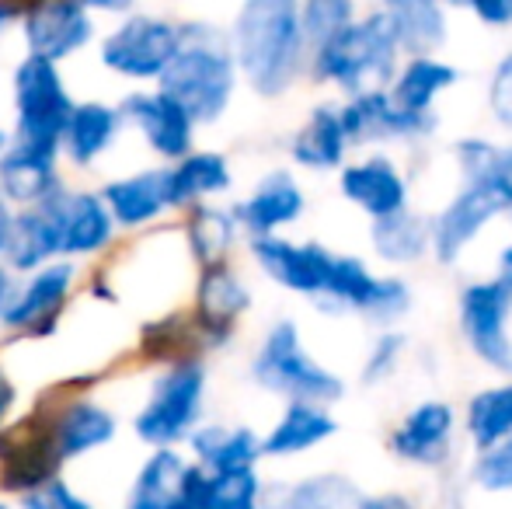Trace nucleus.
Segmentation results:
<instances>
[{
  "label": "nucleus",
  "mask_w": 512,
  "mask_h": 509,
  "mask_svg": "<svg viewBox=\"0 0 512 509\" xmlns=\"http://www.w3.org/2000/svg\"><path fill=\"white\" fill-rule=\"evenodd\" d=\"M335 189L366 220L391 217V213L415 206L408 168L387 150H359L356 157H349L335 171Z\"/></svg>",
  "instance_id": "obj_14"
},
{
  "label": "nucleus",
  "mask_w": 512,
  "mask_h": 509,
  "mask_svg": "<svg viewBox=\"0 0 512 509\" xmlns=\"http://www.w3.org/2000/svg\"><path fill=\"white\" fill-rule=\"evenodd\" d=\"M460 412L446 398H422L387 429V454L415 471H446L457 461Z\"/></svg>",
  "instance_id": "obj_12"
},
{
  "label": "nucleus",
  "mask_w": 512,
  "mask_h": 509,
  "mask_svg": "<svg viewBox=\"0 0 512 509\" xmlns=\"http://www.w3.org/2000/svg\"><path fill=\"white\" fill-rule=\"evenodd\" d=\"M499 220H512V199L492 175L457 182L450 199L429 213V258L443 269H457Z\"/></svg>",
  "instance_id": "obj_6"
},
{
  "label": "nucleus",
  "mask_w": 512,
  "mask_h": 509,
  "mask_svg": "<svg viewBox=\"0 0 512 509\" xmlns=\"http://www.w3.org/2000/svg\"><path fill=\"white\" fill-rule=\"evenodd\" d=\"M182 234H185V252L196 258V265L223 262V258L234 255V248L244 241L230 203H220V199H216V203L192 206Z\"/></svg>",
  "instance_id": "obj_36"
},
{
  "label": "nucleus",
  "mask_w": 512,
  "mask_h": 509,
  "mask_svg": "<svg viewBox=\"0 0 512 509\" xmlns=\"http://www.w3.org/2000/svg\"><path fill=\"white\" fill-rule=\"evenodd\" d=\"M14 206H11V199L0 192V258H4V248H7V241H11V227H14Z\"/></svg>",
  "instance_id": "obj_52"
},
{
  "label": "nucleus",
  "mask_w": 512,
  "mask_h": 509,
  "mask_svg": "<svg viewBox=\"0 0 512 509\" xmlns=\"http://www.w3.org/2000/svg\"><path fill=\"white\" fill-rule=\"evenodd\" d=\"M446 11H464V0H439Z\"/></svg>",
  "instance_id": "obj_55"
},
{
  "label": "nucleus",
  "mask_w": 512,
  "mask_h": 509,
  "mask_svg": "<svg viewBox=\"0 0 512 509\" xmlns=\"http://www.w3.org/2000/svg\"><path fill=\"white\" fill-rule=\"evenodd\" d=\"M18 35L28 56L67 63L98 39V21L74 0H35L18 18Z\"/></svg>",
  "instance_id": "obj_16"
},
{
  "label": "nucleus",
  "mask_w": 512,
  "mask_h": 509,
  "mask_svg": "<svg viewBox=\"0 0 512 509\" xmlns=\"http://www.w3.org/2000/svg\"><path fill=\"white\" fill-rule=\"evenodd\" d=\"M248 255L272 286H279L290 297H304L310 304H317L324 283H328L335 248L314 238L297 241L290 234H272V238L248 241Z\"/></svg>",
  "instance_id": "obj_15"
},
{
  "label": "nucleus",
  "mask_w": 512,
  "mask_h": 509,
  "mask_svg": "<svg viewBox=\"0 0 512 509\" xmlns=\"http://www.w3.org/2000/svg\"><path fill=\"white\" fill-rule=\"evenodd\" d=\"M0 509H14L11 496H4V492H0Z\"/></svg>",
  "instance_id": "obj_57"
},
{
  "label": "nucleus",
  "mask_w": 512,
  "mask_h": 509,
  "mask_svg": "<svg viewBox=\"0 0 512 509\" xmlns=\"http://www.w3.org/2000/svg\"><path fill=\"white\" fill-rule=\"evenodd\" d=\"M185 468H189V454L182 447H154L129 482L126 509H164L175 499Z\"/></svg>",
  "instance_id": "obj_37"
},
{
  "label": "nucleus",
  "mask_w": 512,
  "mask_h": 509,
  "mask_svg": "<svg viewBox=\"0 0 512 509\" xmlns=\"http://www.w3.org/2000/svg\"><path fill=\"white\" fill-rule=\"evenodd\" d=\"M63 185L67 182L60 175V154H53V150L11 140L0 154V192L11 199L14 210L42 203Z\"/></svg>",
  "instance_id": "obj_26"
},
{
  "label": "nucleus",
  "mask_w": 512,
  "mask_h": 509,
  "mask_svg": "<svg viewBox=\"0 0 512 509\" xmlns=\"http://www.w3.org/2000/svg\"><path fill=\"white\" fill-rule=\"evenodd\" d=\"M411 311H415V286L408 283V276L405 272L380 269L373 300L359 321H366L370 328H401V321H405Z\"/></svg>",
  "instance_id": "obj_39"
},
{
  "label": "nucleus",
  "mask_w": 512,
  "mask_h": 509,
  "mask_svg": "<svg viewBox=\"0 0 512 509\" xmlns=\"http://www.w3.org/2000/svg\"><path fill=\"white\" fill-rule=\"evenodd\" d=\"M485 175H492L512 199V136H509V140L495 143V157H492V164H488Z\"/></svg>",
  "instance_id": "obj_48"
},
{
  "label": "nucleus",
  "mask_w": 512,
  "mask_h": 509,
  "mask_svg": "<svg viewBox=\"0 0 512 509\" xmlns=\"http://www.w3.org/2000/svg\"><path fill=\"white\" fill-rule=\"evenodd\" d=\"M18 18H21V11L11 4V0H0V35L7 32V28H14L18 25Z\"/></svg>",
  "instance_id": "obj_53"
},
{
  "label": "nucleus",
  "mask_w": 512,
  "mask_h": 509,
  "mask_svg": "<svg viewBox=\"0 0 512 509\" xmlns=\"http://www.w3.org/2000/svg\"><path fill=\"white\" fill-rule=\"evenodd\" d=\"M492 276H495V279H502L506 286H512V231H509V238L499 245V252H495Z\"/></svg>",
  "instance_id": "obj_51"
},
{
  "label": "nucleus",
  "mask_w": 512,
  "mask_h": 509,
  "mask_svg": "<svg viewBox=\"0 0 512 509\" xmlns=\"http://www.w3.org/2000/svg\"><path fill=\"white\" fill-rule=\"evenodd\" d=\"M56 258H60V234H56L53 196L35 206H21V210L14 213L11 241H7L0 262H4L14 276H25V272L39 269V265H46V262H56Z\"/></svg>",
  "instance_id": "obj_32"
},
{
  "label": "nucleus",
  "mask_w": 512,
  "mask_h": 509,
  "mask_svg": "<svg viewBox=\"0 0 512 509\" xmlns=\"http://www.w3.org/2000/svg\"><path fill=\"white\" fill-rule=\"evenodd\" d=\"M265 489H269V482L258 468L220 471V475L206 471L209 509H265Z\"/></svg>",
  "instance_id": "obj_40"
},
{
  "label": "nucleus",
  "mask_w": 512,
  "mask_h": 509,
  "mask_svg": "<svg viewBox=\"0 0 512 509\" xmlns=\"http://www.w3.org/2000/svg\"><path fill=\"white\" fill-rule=\"evenodd\" d=\"M189 461L199 464L209 475L220 471L262 468V433L244 422H199L185 440Z\"/></svg>",
  "instance_id": "obj_25"
},
{
  "label": "nucleus",
  "mask_w": 512,
  "mask_h": 509,
  "mask_svg": "<svg viewBox=\"0 0 512 509\" xmlns=\"http://www.w3.org/2000/svg\"><path fill=\"white\" fill-rule=\"evenodd\" d=\"M39 408L46 415L49 440H53V450L63 464L98 454L119 436V415L98 398H91L88 391L46 398Z\"/></svg>",
  "instance_id": "obj_17"
},
{
  "label": "nucleus",
  "mask_w": 512,
  "mask_h": 509,
  "mask_svg": "<svg viewBox=\"0 0 512 509\" xmlns=\"http://www.w3.org/2000/svg\"><path fill=\"white\" fill-rule=\"evenodd\" d=\"M342 429L335 408L317 401H283L272 426L262 433V461H297L324 443H331Z\"/></svg>",
  "instance_id": "obj_23"
},
{
  "label": "nucleus",
  "mask_w": 512,
  "mask_h": 509,
  "mask_svg": "<svg viewBox=\"0 0 512 509\" xmlns=\"http://www.w3.org/2000/svg\"><path fill=\"white\" fill-rule=\"evenodd\" d=\"M248 377L258 391L279 401H317V405L335 408L349 391L335 367L310 353L297 318H276L265 328L251 353Z\"/></svg>",
  "instance_id": "obj_4"
},
{
  "label": "nucleus",
  "mask_w": 512,
  "mask_h": 509,
  "mask_svg": "<svg viewBox=\"0 0 512 509\" xmlns=\"http://www.w3.org/2000/svg\"><path fill=\"white\" fill-rule=\"evenodd\" d=\"M14 272L7 269L4 262H0V311H4V304H7V297H11V290H14Z\"/></svg>",
  "instance_id": "obj_54"
},
{
  "label": "nucleus",
  "mask_w": 512,
  "mask_h": 509,
  "mask_svg": "<svg viewBox=\"0 0 512 509\" xmlns=\"http://www.w3.org/2000/svg\"><path fill=\"white\" fill-rule=\"evenodd\" d=\"M366 241H370V255L380 262V269H415V265L429 262V213L408 206L391 217L370 220Z\"/></svg>",
  "instance_id": "obj_30"
},
{
  "label": "nucleus",
  "mask_w": 512,
  "mask_h": 509,
  "mask_svg": "<svg viewBox=\"0 0 512 509\" xmlns=\"http://www.w3.org/2000/svg\"><path fill=\"white\" fill-rule=\"evenodd\" d=\"M460 433H464L471 454H485L499 443L512 440V377H499L481 384L460 412Z\"/></svg>",
  "instance_id": "obj_33"
},
{
  "label": "nucleus",
  "mask_w": 512,
  "mask_h": 509,
  "mask_svg": "<svg viewBox=\"0 0 512 509\" xmlns=\"http://www.w3.org/2000/svg\"><path fill=\"white\" fill-rule=\"evenodd\" d=\"M77 98L70 95L67 74L60 63L39 60V56H21L11 70V140L32 143V147L60 154L63 129L74 112Z\"/></svg>",
  "instance_id": "obj_7"
},
{
  "label": "nucleus",
  "mask_w": 512,
  "mask_h": 509,
  "mask_svg": "<svg viewBox=\"0 0 512 509\" xmlns=\"http://www.w3.org/2000/svg\"><path fill=\"white\" fill-rule=\"evenodd\" d=\"M453 318L467 353L495 377H512V286L492 272L467 279L457 290Z\"/></svg>",
  "instance_id": "obj_9"
},
{
  "label": "nucleus",
  "mask_w": 512,
  "mask_h": 509,
  "mask_svg": "<svg viewBox=\"0 0 512 509\" xmlns=\"http://www.w3.org/2000/svg\"><path fill=\"white\" fill-rule=\"evenodd\" d=\"M74 4H81L88 14H129L136 11V0H74Z\"/></svg>",
  "instance_id": "obj_50"
},
{
  "label": "nucleus",
  "mask_w": 512,
  "mask_h": 509,
  "mask_svg": "<svg viewBox=\"0 0 512 509\" xmlns=\"http://www.w3.org/2000/svg\"><path fill=\"white\" fill-rule=\"evenodd\" d=\"M182 39V21L154 11H129L98 39V60L129 84H157Z\"/></svg>",
  "instance_id": "obj_8"
},
{
  "label": "nucleus",
  "mask_w": 512,
  "mask_h": 509,
  "mask_svg": "<svg viewBox=\"0 0 512 509\" xmlns=\"http://www.w3.org/2000/svg\"><path fill=\"white\" fill-rule=\"evenodd\" d=\"M464 81V70L453 60H446L443 53L432 56H405L394 70L391 98L408 112H439V102L450 95L457 84Z\"/></svg>",
  "instance_id": "obj_31"
},
{
  "label": "nucleus",
  "mask_w": 512,
  "mask_h": 509,
  "mask_svg": "<svg viewBox=\"0 0 512 509\" xmlns=\"http://www.w3.org/2000/svg\"><path fill=\"white\" fill-rule=\"evenodd\" d=\"M53 217L56 234H60V258L67 262H88V258L105 255L119 234L112 213L95 189L63 185L60 192H53Z\"/></svg>",
  "instance_id": "obj_21"
},
{
  "label": "nucleus",
  "mask_w": 512,
  "mask_h": 509,
  "mask_svg": "<svg viewBox=\"0 0 512 509\" xmlns=\"http://www.w3.org/2000/svg\"><path fill=\"white\" fill-rule=\"evenodd\" d=\"M98 196H102V203L108 206L119 231H147V227L161 224L171 213L168 164H147V168H136L129 175L108 178L98 189Z\"/></svg>",
  "instance_id": "obj_22"
},
{
  "label": "nucleus",
  "mask_w": 512,
  "mask_h": 509,
  "mask_svg": "<svg viewBox=\"0 0 512 509\" xmlns=\"http://www.w3.org/2000/svg\"><path fill=\"white\" fill-rule=\"evenodd\" d=\"M234 189V164L220 150L196 147L182 161L168 164L171 213H189L199 203H216Z\"/></svg>",
  "instance_id": "obj_27"
},
{
  "label": "nucleus",
  "mask_w": 512,
  "mask_h": 509,
  "mask_svg": "<svg viewBox=\"0 0 512 509\" xmlns=\"http://www.w3.org/2000/svg\"><path fill=\"white\" fill-rule=\"evenodd\" d=\"M14 509H98V506L88 496H81L63 475H56L49 482L35 485V489L21 492L14 499Z\"/></svg>",
  "instance_id": "obj_44"
},
{
  "label": "nucleus",
  "mask_w": 512,
  "mask_h": 509,
  "mask_svg": "<svg viewBox=\"0 0 512 509\" xmlns=\"http://www.w3.org/2000/svg\"><path fill=\"white\" fill-rule=\"evenodd\" d=\"M122 129H126V123H122L119 105L98 102V98L77 102L67 119V129H63L60 157H67L81 171L95 168L108 150H115Z\"/></svg>",
  "instance_id": "obj_28"
},
{
  "label": "nucleus",
  "mask_w": 512,
  "mask_h": 509,
  "mask_svg": "<svg viewBox=\"0 0 512 509\" xmlns=\"http://www.w3.org/2000/svg\"><path fill=\"white\" fill-rule=\"evenodd\" d=\"M122 123L140 133L147 150L161 164L182 161L189 150H196L199 126L182 105L161 88H136L119 102Z\"/></svg>",
  "instance_id": "obj_18"
},
{
  "label": "nucleus",
  "mask_w": 512,
  "mask_h": 509,
  "mask_svg": "<svg viewBox=\"0 0 512 509\" xmlns=\"http://www.w3.org/2000/svg\"><path fill=\"white\" fill-rule=\"evenodd\" d=\"M241 84L251 95L276 102L307 77V35L300 0H241L227 28Z\"/></svg>",
  "instance_id": "obj_1"
},
{
  "label": "nucleus",
  "mask_w": 512,
  "mask_h": 509,
  "mask_svg": "<svg viewBox=\"0 0 512 509\" xmlns=\"http://www.w3.org/2000/svg\"><path fill=\"white\" fill-rule=\"evenodd\" d=\"M209 398L206 356H178L164 363L147 387V398L133 412V436L143 447H185L192 429L203 422Z\"/></svg>",
  "instance_id": "obj_5"
},
{
  "label": "nucleus",
  "mask_w": 512,
  "mask_h": 509,
  "mask_svg": "<svg viewBox=\"0 0 512 509\" xmlns=\"http://www.w3.org/2000/svg\"><path fill=\"white\" fill-rule=\"evenodd\" d=\"M359 14H363L359 0H300V25H304L307 46L331 39Z\"/></svg>",
  "instance_id": "obj_41"
},
{
  "label": "nucleus",
  "mask_w": 512,
  "mask_h": 509,
  "mask_svg": "<svg viewBox=\"0 0 512 509\" xmlns=\"http://www.w3.org/2000/svg\"><path fill=\"white\" fill-rule=\"evenodd\" d=\"M401 56H432L450 46V11L439 0H377Z\"/></svg>",
  "instance_id": "obj_29"
},
{
  "label": "nucleus",
  "mask_w": 512,
  "mask_h": 509,
  "mask_svg": "<svg viewBox=\"0 0 512 509\" xmlns=\"http://www.w3.org/2000/svg\"><path fill=\"white\" fill-rule=\"evenodd\" d=\"M230 210L244 241L272 238V234H286L307 217V189L293 168H269L251 185L248 196L230 203Z\"/></svg>",
  "instance_id": "obj_20"
},
{
  "label": "nucleus",
  "mask_w": 512,
  "mask_h": 509,
  "mask_svg": "<svg viewBox=\"0 0 512 509\" xmlns=\"http://www.w3.org/2000/svg\"><path fill=\"white\" fill-rule=\"evenodd\" d=\"M401 60L405 56L387 18L377 7H366L342 32L310 46L307 81L317 88H331L338 98H349L366 88H387Z\"/></svg>",
  "instance_id": "obj_3"
},
{
  "label": "nucleus",
  "mask_w": 512,
  "mask_h": 509,
  "mask_svg": "<svg viewBox=\"0 0 512 509\" xmlns=\"http://www.w3.org/2000/svg\"><path fill=\"white\" fill-rule=\"evenodd\" d=\"M359 489L342 471H314L290 482H269L265 489V509H356Z\"/></svg>",
  "instance_id": "obj_34"
},
{
  "label": "nucleus",
  "mask_w": 512,
  "mask_h": 509,
  "mask_svg": "<svg viewBox=\"0 0 512 509\" xmlns=\"http://www.w3.org/2000/svg\"><path fill=\"white\" fill-rule=\"evenodd\" d=\"M356 509H425L415 496L398 489H384V492H363Z\"/></svg>",
  "instance_id": "obj_47"
},
{
  "label": "nucleus",
  "mask_w": 512,
  "mask_h": 509,
  "mask_svg": "<svg viewBox=\"0 0 512 509\" xmlns=\"http://www.w3.org/2000/svg\"><path fill=\"white\" fill-rule=\"evenodd\" d=\"M338 116L349 136L352 154L387 147H422L439 133V112H408L387 88H366L338 98Z\"/></svg>",
  "instance_id": "obj_10"
},
{
  "label": "nucleus",
  "mask_w": 512,
  "mask_h": 509,
  "mask_svg": "<svg viewBox=\"0 0 512 509\" xmlns=\"http://www.w3.org/2000/svg\"><path fill=\"white\" fill-rule=\"evenodd\" d=\"M164 509H209V499H206V471L199 468V464L189 461V468H185V478L182 485H178L175 499H171Z\"/></svg>",
  "instance_id": "obj_46"
},
{
  "label": "nucleus",
  "mask_w": 512,
  "mask_h": 509,
  "mask_svg": "<svg viewBox=\"0 0 512 509\" xmlns=\"http://www.w3.org/2000/svg\"><path fill=\"white\" fill-rule=\"evenodd\" d=\"M467 482L488 496H512V440L485 454H474L467 464Z\"/></svg>",
  "instance_id": "obj_42"
},
{
  "label": "nucleus",
  "mask_w": 512,
  "mask_h": 509,
  "mask_svg": "<svg viewBox=\"0 0 512 509\" xmlns=\"http://www.w3.org/2000/svg\"><path fill=\"white\" fill-rule=\"evenodd\" d=\"M464 11L488 32H509L512 28V0H464Z\"/></svg>",
  "instance_id": "obj_45"
},
{
  "label": "nucleus",
  "mask_w": 512,
  "mask_h": 509,
  "mask_svg": "<svg viewBox=\"0 0 512 509\" xmlns=\"http://www.w3.org/2000/svg\"><path fill=\"white\" fill-rule=\"evenodd\" d=\"M7 143H11V129L0 126V154H4V150H7Z\"/></svg>",
  "instance_id": "obj_56"
},
{
  "label": "nucleus",
  "mask_w": 512,
  "mask_h": 509,
  "mask_svg": "<svg viewBox=\"0 0 512 509\" xmlns=\"http://www.w3.org/2000/svg\"><path fill=\"white\" fill-rule=\"evenodd\" d=\"M485 116L499 133L512 136V49L488 67L485 77Z\"/></svg>",
  "instance_id": "obj_43"
},
{
  "label": "nucleus",
  "mask_w": 512,
  "mask_h": 509,
  "mask_svg": "<svg viewBox=\"0 0 512 509\" xmlns=\"http://www.w3.org/2000/svg\"><path fill=\"white\" fill-rule=\"evenodd\" d=\"M411 353V335L405 328H373V339L359 363V384L363 387H384L387 381L401 374Z\"/></svg>",
  "instance_id": "obj_38"
},
{
  "label": "nucleus",
  "mask_w": 512,
  "mask_h": 509,
  "mask_svg": "<svg viewBox=\"0 0 512 509\" xmlns=\"http://www.w3.org/2000/svg\"><path fill=\"white\" fill-rule=\"evenodd\" d=\"M14 408H18V387H14V377L7 374L4 363H0V433L14 419Z\"/></svg>",
  "instance_id": "obj_49"
},
{
  "label": "nucleus",
  "mask_w": 512,
  "mask_h": 509,
  "mask_svg": "<svg viewBox=\"0 0 512 509\" xmlns=\"http://www.w3.org/2000/svg\"><path fill=\"white\" fill-rule=\"evenodd\" d=\"M154 88L175 98L199 129L220 123L234 109V98L241 91L227 28L213 21H182L178 49Z\"/></svg>",
  "instance_id": "obj_2"
},
{
  "label": "nucleus",
  "mask_w": 512,
  "mask_h": 509,
  "mask_svg": "<svg viewBox=\"0 0 512 509\" xmlns=\"http://www.w3.org/2000/svg\"><path fill=\"white\" fill-rule=\"evenodd\" d=\"M377 276L380 272L373 269L363 255L335 252V258H331L328 283H324V293L314 307L321 314H331V318H342V314L363 318V311L373 300V290H377Z\"/></svg>",
  "instance_id": "obj_35"
},
{
  "label": "nucleus",
  "mask_w": 512,
  "mask_h": 509,
  "mask_svg": "<svg viewBox=\"0 0 512 509\" xmlns=\"http://www.w3.org/2000/svg\"><path fill=\"white\" fill-rule=\"evenodd\" d=\"M77 276H81V269L67 258H56V262H46L18 276L4 311H0V328L7 335H21L32 342L53 339L77 290Z\"/></svg>",
  "instance_id": "obj_11"
},
{
  "label": "nucleus",
  "mask_w": 512,
  "mask_h": 509,
  "mask_svg": "<svg viewBox=\"0 0 512 509\" xmlns=\"http://www.w3.org/2000/svg\"><path fill=\"white\" fill-rule=\"evenodd\" d=\"M251 304H255V293H251L248 279L237 272L234 258L199 265L196 293H192L189 307L199 353L206 356L216 353V349H227L237 335V325L251 311Z\"/></svg>",
  "instance_id": "obj_13"
},
{
  "label": "nucleus",
  "mask_w": 512,
  "mask_h": 509,
  "mask_svg": "<svg viewBox=\"0 0 512 509\" xmlns=\"http://www.w3.org/2000/svg\"><path fill=\"white\" fill-rule=\"evenodd\" d=\"M286 154L297 171L307 175H335L345 161L352 157L349 136L342 129V116H338V102H317L310 105L304 123L293 129Z\"/></svg>",
  "instance_id": "obj_24"
},
{
  "label": "nucleus",
  "mask_w": 512,
  "mask_h": 509,
  "mask_svg": "<svg viewBox=\"0 0 512 509\" xmlns=\"http://www.w3.org/2000/svg\"><path fill=\"white\" fill-rule=\"evenodd\" d=\"M67 464L56 457L49 440L42 408L28 412L25 419H11L0 433V492L18 499L21 492L63 475Z\"/></svg>",
  "instance_id": "obj_19"
}]
</instances>
